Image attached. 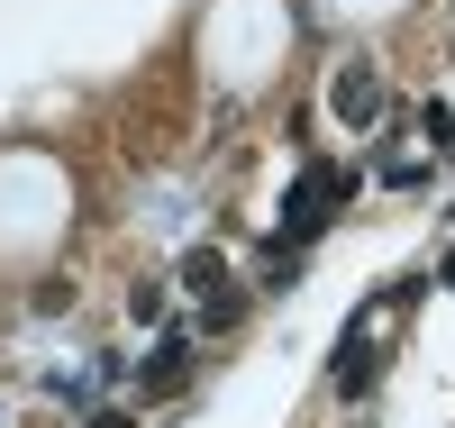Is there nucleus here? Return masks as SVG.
Segmentation results:
<instances>
[{"label":"nucleus","mask_w":455,"mask_h":428,"mask_svg":"<svg viewBox=\"0 0 455 428\" xmlns=\"http://www.w3.org/2000/svg\"><path fill=\"white\" fill-rule=\"evenodd\" d=\"M355 191V174H337V165H300V182L283 191V246H310L319 228L337 219V201Z\"/></svg>","instance_id":"nucleus-1"},{"label":"nucleus","mask_w":455,"mask_h":428,"mask_svg":"<svg viewBox=\"0 0 455 428\" xmlns=\"http://www.w3.org/2000/svg\"><path fill=\"white\" fill-rule=\"evenodd\" d=\"M328 109H337V128H373V119H383V73H373V64H347V73L328 83Z\"/></svg>","instance_id":"nucleus-2"},{"label":"nucleus","mask_w":455,"mask_h":428,"mask_svg":"<svg viewBox=\"0 0 455 428\" xmlns=\"http://www.w3.org/2000/svg\"><path fill=\"white\" fill-rule=\"evenodd\" d=\"M182 374H192V337L173 328V337H156V356H146V374H137V383L164 401V392H182Z\"/></svg>","instance_id":"nucleus-3"},{"label":"nucleus","mask_w":455,"mask_h":428,"mask_svg":"<svg viewBox=\"0 0 455 428\" xmlns=\"http://www.w3.org/2000/svg\"><path fill=\"white\" fill-rule=\"evenodd\" d=\"M373 383V356H364V319L347 328V346H337V392H364Z\"/></svg>","instance_id":"nucleus-4"},{"label":"nucleus","mask_w":455,"mask_h":428,"mask_svg":"<svg viewBox=\"0 0 455 428\" xmlns=\"http://www.w3.org/2000/svg\"><path fill=\"white\" fill-rule=\"evenodd\" d=\"M182 283H192L201 301H219V283H228V264H219V246H192V255H182Z\"/></svg>","instance_id":"nucleus-5"},{"label":"nucleus","mask_w":455,"mask_h":428,"mask_svg":"<svg viewBox=\"0 0 455 428\" xmlns=\"http://www.w3.org/2000/svg\"><path fill=\"white\" fill-rule=\"evenodd\" d=\"M291 274H300V246H264V292H291Z\"/></svg>","instance_id":"nucleus-6"},{"label":"nucleus","mask_w":455,"mask_h":428,"mask_svg":"<svg viewBox=\"0 0 455 428\" xmlns=\"http://www.w3.org/2000/svg\"><path fill=\"white\" fill-rule=\"evenodd\" d=\"M419 128H428L437 146H455V109H446V101H428V109H419Z\"/></svg>","instance_id":"nucleus-7"},{"label":"nucleus","mask_w":455,"mask_h":428,"mask_svg":"<svg viewBox=\"0 0 455 428\" xmlns=\"http://www.w3.org/2000/svg\"><path fill=\"white\" fill-rule=\"evenodd\" d=\"M92 428H128V419H119V410H109V419H92Z\"/></svg>","instance_id":"nucleus-8"},{"label":"nucleus","mask_w":455,"mask_h":428,"mask_svg":"<svg viewBox=\"0 0 455 428\" xmlns=\"http://www.w3.org/2000/svg\"><path fill=\"white\" fill-rule=\"evenodd\" d=\"M446 283H455V255H446Z\"/></svg>","instance_id":"nucleus-9"},{"label":"nucleus","mask_w":455,"mask_h":428,"mask_svg":"<svg viewBox=\"0 0 455 428\" xmlns=\"http://www.w3.org/2000/svg\"><path fill=\"white\" fill-rule=\"evenodd\" d=\"M446 219H455V201H446Z\"/></svg>","instance_id":"nucleus-10"}]
</instances>
